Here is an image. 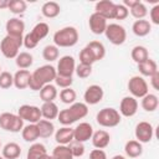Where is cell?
I'll list each match as a JSON object with an SVG mask.
<instances>
[{
	"label": "cell",
	"mask_w": 159,
	"mask_h": 159,
	"mask_svg": "<svg viewBox=\"0 0 159 159\" xmlns=\"http://www.w3.org/2000/svg\"><path fill=\"white\" fill-rule=\"evenodd\" d=\"M76 70V62L75 58L70 55H65L58 60L56 72L60 76H66V77H72Z\"/></svg>",
	"instance_id": "cell-11"
},
{
	"label": "cell",
	"mask_w": 159,
	"mask_h": 159,
	"mask_svg": "<svg viewBox=\"0 0 159 159\" xmlns=\"http://www.w3.org/2000/svg\"><path fill=\"white\" fill-rule=\"evenodd\" d=\"M41 12L45 17L47 19H53V17H57L61 12V6L58 2L56 1H46L42 7H41Z\"/></svg>",
	"instance_id": "cell-27"
},
{
	"label": "cell",
	"mask_w": 159,
	"mask_h": 159,
	"mask_svg": "<svg viewBox=\"0 0 159 159\" xmlns=\"http://www.w3.org/2000/svg\"><path fill=\"white\" fill-rule=\"evenodd\" d=\"M104 35L109 40V42L116 46L123 45L127 40V31L119 24H108L106 27Z\"/></svg>",
	"instance_id": "cell-7"
},
{
	"label": "cell",
	"mask_w": 159,
	"mask_h": 159,
	"mask_svg": "<svg viewBox=\"0 0 159 159\" xmlns=\"http://www.w3.org/2000/svg\"><path fill=\"white\" fill-rule=\"evenodd\" d=\"M86 47H88L91 50V52L93 53L96 61H101V60L104 58V56H106V47H104V45L102 42H99V41H91V42H88L86 45Z\"/></svg>",
	"instance_id": "cell-35"
},
{
	"label": "cell",
	"mask_w": 159,
	"mask_h": 159,
	"mask_svg": "<svg viewBox=\"0 0 159 159\" xmlns=\"http://www.w3.org/2000/svg\"><path fill=\"white\" fill-rule=\"evenodd\" d=\"M76 75L80 77V78H87L92 75V66L89 65H83V63H78L76 66V70H75Z\"/></svg>",
	"instance_id": "cell-44"
},
{
	"label": "cell",
	"mask_w": 159,
	"mask_h": 159,
	"mask_svg": "<svg viewBox=\"0 0 159 159\" xmlns=\"http://www.w3.org/2000/svg\"><path fill=\"white\" fill-rule=\"evenodd\" d=\"M52 158L53 159H73V155L68 148V145H56L52 152Z\"/></svg>",
	"instance_id": "cell-36"
},
{
	"label": "cell",
	"mask_w": 159,
	"mask_h": 159,
	"mask_svg": "<svg viewBox=\"0 0 159 159\" xmlns=\"http://www.w3.org/2000/svg\"><path fill=\"white\" fill-rule=\"evenodd\" d=\"M107 25H108V22H107V20L103 16H101V15H98L96 12L91 14V16L88 19V26H89V30L94 35H102V34H104Z\"/></svg>",
	"instance_id": "cell-17"
},
{
	"label": "cell",
	"mask_w": 159,
	"mask_h": 159,
	"mask_svg": "<svg viewBox=\"0 0 159 159\" xmlns=\"http://www.w3.org/2000/svg\"><path fill=\"white\" fill-rule=\"evenodd\" d=\"M58 56H60V51H58V47L55 46V45H47L42 50V57L47 62L56 61L58 58Z\"/></svg>",
	"instance_id": "cell-37"
},
{
	"label": "cell",
	"mask_w": 159,
	"mask_h": 159,
	"mask_svg": "<svg viewBox=\"0 0 159 159\" xmlns=\"http://www.w3.org/2000/svg\"><path fill=\"white\" fill-rule=\"evenodd\" d=\"M9 6V0H0V10L7 9Z\"/></svg>",
	"instance_id": "cell-51"
},
{
	"label": "cell",
	"mask_w": 159,
	"mask_h": 159,
	"mask_svg": "<svg viewBox=\"0 0 159 159\" xmlns=\"http://www.w3.org/2000/svg\"><path fill=\"white\" fill-rule=\"evenodd\" d=\"M149 16H150V21L154 25H159V4H155L150 11H149ZM149 21V22H150Z\"/></svg>",
	"instance_id": "cell-47"
},
{
	"label": "cell",
	"mask_w": 159,
	"mask_h": 159,
	"mask_svg": "<svg viewBox=\"0 0 159 159\" xmlns=\"http://www.w3.org/2000/svg\"><path fill=\"white\" fill-rule=\"evenodd\" d=\"M149 78H150V84H152V87L158 91V89H159V71H158L157 73H154L153 76H150Z\"/></svg>",
	"instance_id": "cell-49"
},
{
	"label": "cell",
	"mask_w": 159,
	"mask_h": 159,
	"mask_svg": "<svg viewBox=\"0 0 159 159\" xmlns=\"http://www.w3.org/2000/svg\"><path fill=\"white\" fill-rule=\"evenodd\" d=\"M68 148H70L73 158H80V157H82L84 154V145H83V143L77 142L75 139L68 144Z\"/></svg>",
	"instance_id": "cell-43"
},
{
	"label": "cell",
	"mask_w": 159,
	"mask_h": 159,
	"mask_svg": "<svg viewBox=\"0 0 159 159\" xmlns=\"http://www.w3.org/2000/svg\"><path fill=\"white\" fill-rule=\"evenodd\" d=\"M55 83L56 86H58L60 88H68L71 87V84L73 83V78L72 77H66V76H60V75H56L55 77Z\"/></svg>",
	"instance_id": "cell-45"
},
{
	"label": "cell",
	"mask_w": 159,
	"mask_h": 159,
	"mask_svg": "<svg viewBox=\"0 0 159 159\" xmlns=\"http://www.w3.org/2000/svg\"><path fill=\"white\" fill-rule=\"evenodd\" d=\"M15 63L20 70H27L34 63V57H32V55L30 52L24 51V52H20L15 57Z\"/></svg>",
	"instance_id": "cell-34"
},
{
	"label": "cell",
	"mask_w": 159,
	"mask_h": 159,
	"mask_svg": "<svg viewBox=\"0 0 159 159\" xmlns=\"http://www.w3.org/2000/svg\"><path fill=\"white\" fill-rule=\"evenodd\" d=\"M55 140L57 144L68 145L73 140V128L71 127H61L55 132Z\"/></svg>",
	"instance_id": "cell-20"
},
{
	"label": "cell",
	"mask_w": 159,
	"mask_h": 159,
	"mask_svg": "<svg viewBox=\"0 0 159 159\" xmlns=\"http://www.w3.org/2000/svg\"><path fill=\"white\" fill-rule=\"evenodd\" d=\"M132 31L135 36L138 37H144L147 35L150 34L152 31V24L145 20V19H142V20H135L132 25Z\"/></svg>",
	"instance_id": "cell-21"
},
{
	"label": "cell",
	"mask_w": 159,
	"mask_h": 159,
	"mask_svg": "<svg viewBox=\"0 0 159 159\" xmlns=\"http://www.w3.org/2000/svg\"><path fill=\"white\" fill-rule=\"evenodd\" d=\"M129 12H130V15H132L134 19H137V20H142V19H144V17L147 16V14H148V9H147V6H145L144 2L138 1L132 9H129Z\"/></svg>",
	"instance_id": "cell-39"
},
{
	"label": "cell",
	"mask_w": 159,
	"mask_h": 159,
	"mask_svg": "<svg viewBox=\"0 0 159 159\" xmlns=\"http://www.w3.org/2000/svg\"><path fill=\"white\" fill-rule=\"evenodd\" d=\"M114 11H116V2L111 0H102L96 2L94 5V12L103 16L106 20L114 19Z\"/></svg>",
	"instance_id": "cell-14"
},
{
	"label": "cell",
	"mask_w": 159,
	"mask_h": 159,
	"mask_svg": "<svg viewBox=\"0 0 159 159\" xmlns=\"http://www.w3.org/2000/svg\"><path fill=\"white\" fill-rule=\"evenodd\" d=\"M138 1H139V0H124V1H123V5L129 10V9H132Z\"/></svg>",
	"instance_id": "cell-50"
},
{
	"label": "cell",
	"mask_w": 159,
	"mask_h": 159,
	"mask_svg": "<svg viewBox=\"0 0 159 159\" xmlns=\"http://www.w3.org/2000/svg\"><path fill=\"white\" fill-rule=\"evenodd\" d=\"M138 111V101L132 96H125L119 103V114L123 117H133Z\"/></svg>",
	"instance_id": "cell-13"
},
{
	"label": "cell",
	"mask_w": 159,
	"mask_h": 159,
	"mask_svg": "<svg viewBox=\"0 0 159 159\" xmlns=\"http://www.w3.org/2000/svg\"><path fill=\"white\" fill-rule=\"evenodd\" d=\"M78 31L73 26H65L53 34V43L57 47H72L78 42Z\"/></svg>",
	"instance_id": "cell-2"
},
{
	"label": "cell",
	"mask_w": 159,
	"mask_h": 159,
	"mask_svg": "<svg viewBox=\"0 0 159 159\" xmlns=\"http://www.w3.org/2000/svg\"><path fill=\"white\" fill-rule=\"evenodd\" d=\"M92 134H93V127L87 122H82L76 128H73V139L77 142L84 143L92 138Z\"/></svg>",
	"instance_id": "cell-16"
},
{
	"label": "cell",
	"mask_w": 159,
	"mask_h": 159,
	"mask_svg": "<svg viewBox=\"0 0 159 159\" xmlns=\"http://www.w3.org/2000/svg\"><path fill=\"white\" fill-rule=\"evenodd\" d=\"M24 43V37L6 35L0 42V51L6 58H15L20 53V47Z\"/></svg>",
	"instance_id": "cell-5"
},
{
	"label": "cell",
	"mask_w": 159,
	"mask_h": 159,
	"mask_svg": "<svg viewBox=\"0 0 159 159\" xmlns=\"http://www.w3.org/2000/svg\"><path fill=\"white\" fill-rule=\"evenodd\" d=\"M40 159H53V158H52V155H48V154H45V155H43V157H41Z\"/></svg>",
	"instance_id": "cell-53"
},
{
	"label": "cell",
	"mask_w": 159,
	"mask_h": 159,
	"mask_svg": "<svg viewBox=\"0 0 159 159\" xmlns=\"http://www.w3.org/2000/svg\"><path fill=\"white\" fill-rule=\"evenodd\" d=\"M0 128L11 133H19L24 128V120L17 114L4 112L0 114Z\"/></svg>",
	"instance_id": "cell-6"
},
{
	"label": "cell",
	"mask_w": 159,
	"mask_h": 159,
	"mask_svg": "<svg viewBox=\"0 0 159 159\" xmlns=\"http://www.w3.org/2000/svg\"><path fill=\"white\" fill-rule=\"evenodd\" d=\"M68 112V116L71 117L72 122H77L78 119L84 118L88 114V106L83 102H75L68 108H66Z\"/></svg>",
	"instance_id": "cell-18"
},
{
	"label": "cell",
	"mask_w": 159,
	"mask_h": 159,
	"mask_svg": "<svg viewBox=\"0 0 159 159\" xmlns=\"http://www.w3.org/2000/svg\"><path fill=\"white\" fill-rule=\"evenodd\" d=\"M31 73L29 70H19L14 75V86L17 89H25L29 87V81H30Z\"/></svg>",
	"instance_id": "cell-22"
},
{
	"label": "cell",
	"mask_w": 159,
	"mask_h": 159,
	"mask_svg": "<svg viewBox=\"0 0 159 159\" xmlns=\"http://www.w3.org/2000/svg\"><path fill=\"white\" fill-rule=\"evenodd\" d=\"M96 120L99 125H102L104 128H113V127H117L120 123L122 116L119 114V112L116 108L106 107V108H102L97 113Z\"/></svg>",
	"instance_id": "cell-4"
},
{
	"label": "cell",
	"mask_w": 159,
	"mask_h": 159,
	"mask_svg": "<svg viewBox=\"0 0 159 159\" xmlns=\"http://www.w3.org/2000/svg\"><path fill=\"white\" fill-rule=\"evenodd\" d=\"M11 86H14V75L7 71H2L0 73V88L7 89Z\"/></svg>",
	"instance_id": "cell-42"
},
{
	"label": "cell",
	"mask_w": 159,
	"mask_h": 159,
	"mask_svg": "<svg viewBox=\"0 0 159 159\" xmlns=\"http://www.w3.org/2000/svg\"><path fill=\"white\" fill-rule=\"evenodd\" d=\"M78 58H80V63H83V65L92 66L94 62H97L96 58H94V56H93V53L91 52V50L88 47H86V46L80 51Z\"/></svg>",
	"instance_id": "cell-41"
},
{
	"label": "cell",
	"mask_w": 159,
	"mask_h": 159,
	"mask_svg": "<svg viewBox=\"0 0 159 159\" xmlns=\"http://www.w3.org/2000/svg\"><path fill=\"white\" fill-rule=\"evenodd\" d=\"M129 15V10L123 4H116V11H114V19L116 20H124Z\"/></svg>",
	"instance_id": "cell-46"
},
{
	"label": "cell",
	"mask_w": 159,
	"mask_h": 159,
	"mask_svg": "<svg viewBox=\"0 0 159 159\" xmlns=\"http://www.w3.org/2000/svg\"><path fill=\"white\" fill-rule=\"evenodd\" d=\"M138 70H139V73L142 75V77L143 76L150 77V76H153L154 73L158 72V65H157V62L154 60L147 58L145 61L138 63Z\"/></svg>",
	"instance_id": "cell-25"
},
{
	"label": "cell",
	"mask_w": 159,
	"mask_h": 159,
	"mask_svg": "<svg viewBox=\"0 0 159 159\" xmlns=\"http://www.w3.org/2000/svg\"><path fill=\"white\" fill-rule=\"evenodd\" d=\"M57 72L56 68L52 65H43L40 66L39 68H36L30 77L29 81V87L32 91H40L45 84L51 83L52 81H55Z\"/></svg>",
	"instance_id": "cell-1"
},
{
	"label": "cell",
	"mask_w": 159,
	"mask_h": 159,
	"mask_svg": "<svg viewBox=\"0 0 159 159\" xmlns=\"http://www.w3.org/2000/svg\"><path fill=\"white\" fill-rule=\"evenodd\" d=\"M91 139H92V144L96 149H104L111 143V134L104 129H99V130L93 132Z\"/></svg>",
	"instance_id": "cell-19"
},
{
	"label": "cell",
	"mask_w": 159,
	"mask_h": 159,
	"mask_svg": "<svg viewBox=\"0 0 159 159\" xmlns=\"http://www.w3.org/2000/svg\"><path fill=\"white\" fill-rule=\"evenodd\" d=\"M40 111H41V117H43L47 120H52V119L57 118L58 112H60V109L55 102H43Z\"/></svg>",
	"instance_id": "cell-23"
},
{
	"label": "cell",
	"mask_w": 159,
	"mask_h": 159,
	"mask_svg": "<svg viewBox=\"0 0 159 159\" xmlns=\"http://www.w3.org/2000/svg\"><path fill=\"white\" fill-rule=\"evenodd\" d=\"M128 91L134 98H143L149 93L148 83L142 76H133L128 81Z\"/></svg>",
	"instance_id": "cell-8"
},
{
	"label": "cell",
	"mask_w": 159,
	"mask_h": 159,
	"mask_svg": "<svg viewBox=\"0 0 159 159\" xmlns=\"http://www.w3.org/2000/svg\"><path fill=\"white\" fill-rule=\"evenodd\" d=\"M140 104H142V108L145 112H154L159 106L158 96L154 94V93H148L142 98V103Z\"/></svg>",
	"instance_id": "cell-31"
},
{
	"label": "cell",
	"mask_w": 159,
	"mask_h": 159,
	"mask_svg": "<svg viewBox=\"0 0 159 159\" xmlns=\"http://www.w3.org/2000/svg\"><path fill=\"white\" fill-rule=\"evenodd\" d=\"M37 129H39V135L40 138H50L55 133V125L51 120L47 119H40L37 123Z\"/></svg>",
	"instance_id": "cell-29"
},
{
	"label": "cell",
	"mask_w": 159,
	"mask_h": 159,
	"mask_svg": "<svg viewBox=\"0 0 159 159\" xmlns=\"http://www.w3.org/2000/svg\"><path fill=\"white\" fill-rule=\"evenodd\" d=\"M130 56H132V60L138 65V63L145 61L147 58H149V52H148V48L145 46L137 45V46H134L132 48Z\"/></svg>",
	"instance_id": "cell-32"
},
{
	"label": "cell",
	"mask_w": 159,
	"mask_h": 159,
	"mask_svg": "<svg viewBox=\"0 0 159 159\" xmlns=\"http://www.w3.org/2000/svg\"><path fill=\"white\" fill-rule=\"evenodd\" d=\"M124 153L129 158H138L143 154V145L135 139L128 140L124 144Z\"/></svg>",
	"instance_id": "cell-24"
},
{
	"label": "cell",
	"mask_w": 159,
	"mask_h": 159,
	"mask_svg": "<svg viewBox=\"0 0 159 159\" xmlns=\"http://www.w3.org/2000/svg\"><path fill=\"white\" fill-rule=\"evenodd\" d=\"M45 154H47V150L42 143H32L27 150L26 159H40Z\"/></svg>",
	"instance_id": "cell-33"
},
{
	"label": "cell",
	"mask_w": 159,
	"mask_h": 159,
	"mask_svg": "<svg viewBox=\"0 0 159 159\" xmlns=\"http://www.w3.org/2000/svg\"><path fill=\"white\" fill-rule=\"evenodd\" d=\"M76 98H77V94H76V91L72 89L71 87L68 88H63L61 89L60 92V99L66 103V104H72L76 102Z\"/></svg>",
	"instance_id": "cell-40"
},
{
	"label": "cell",
	"mask_w": 159,
	"mask_h": 159,
	"mask_svg": "<svg viewBox=\"0 0 159 159\" xmlns=\"http://www.w3.org/2000/svg\"><path fill=\"white\" fill-rule=\"evenodd\" d=\"M48 32H50L48 24H46V22H39V24H36L32 27V30L29 34H26L24 36V43L22 45L26 48L32 50V48H35L39 45V42L42 39H45L48 35Z\"/></svg>",
	"instance_id": "cell-3"
},
{
	"label": "cell",
	"mask_w": 159,
	"mask_h": 159,
	"mask_svg": "<svg viewBox=\"0 0 159 159\" xmlns=\"http://www.w3.org/2000/svg\"><path fill=\"white\" fill-rule=\"evenodd\" d=\"M0 149H1V142H0Z\"/></svg>",
	"instance_id": "cell-55"
},
{
	"label": "cell",
	"mask_w": 159,
	"mask_h": 159,
	"mask_svg": "<svg viewBox=\"0 0 159 159\" xmlns=\"http://www.w3.org/2000/svg\"><path fill=\"white\" fill-rule=\"evenodd\" d=\"M103 96H104V92H103V88L99 84H91L84 91L83 99H84L86 104L94 106V104L99 103L103 99Z\"/></svg>",
	"instance_id": "cell-12"
},
{
	"label": "cell",
	"mask_w": 159,
	"mask_h": 159,
	"mask_svg": "<svg viewBox=\"0 0 159 159\" xmlns=\"http://www.w3.org/2000/svg\"><path fill=\"white\" fill-rule=\"evenodd\" d=\"M89 159H108L103 149H93L89 153Z\"/></svg>",
	"instance_id": "cell-48"
},
{
	"label": "cell",
	"mask_w": 159,
	"mask_h": 159,
	"mask_svg": "<svg viewBox=\"0 0 159 159\" xmlns=\"http://www.w3.org/2000/svg\"><path fill=\"white\" fill-rule=\"evenodd\" d=\"M111 159H125V157H124V155H120V154H117V155L112 157Z\"/></svg>",
	"instance_id": "cell-52"
},
{
	"label": "cell",
	"mask_w": 159,
	"mask_h": 159,
	"mask_svg": "<svg viewBox=\"0 0 159 159\" xmlns=\"http://www.w3.org/2000/svg\"><path fill=\"white\" fill-rule=\"evenodd\" d=\"M0 159H5V158H4V157H2V155H0Z\"/></svg>",
	"instance_id": "cell-54"
},
{
	"label": "cell",
	"mask_w": 159,
	"mask_h": 159,
	"mask_svg": "<svg viewBox=\"0 0 159 159\" xmlns=\"http://www.w3.org/2000/svg\"><path fill=\"white\" fill-rule=\"evenodd\" d=\"M6 35L15 36V37H24L25 31V22L19 17H11L5 24Z\"/></svg>",
	"instance_id": "cell-15"
},
{
	"label": "cell",
	"mask_w": 159,
	"mask_h": 159,
	"mask_svg": "<svg viewBox=\"0 0 159 159\" xmlns=\"http://www.w3.org/2000/svg\"><path fill=\"white\" fill-rule=\"evenodd\" d=\"M20 154H21V147L15 142L6 143L1 149V155L5 159H17Z\"/></svg>",
	"instance_id": "cell-26"
},
{
	"label": "cell",
	"mask_w": 159,
	"mask_h": 159,
	"mask_svg": "<svg viewBox=\"0 0 159 159\" xmlns=\"http://www.w3.org/2000/svg\"><path fill=\"white\" fill-rule=\"evenodd\" d=\"M9 11L15 14V15H20L24 14L27 9V4L25 0H9V6H7Z\"/></svg>",
	"instance_id": "cell-38"
},
{
	"label": "cell",
	"mask_w": 159,
	"mask_h": 159,
	"mask_svg": "<svg viewBox=\"0 0 159 159\" xmlns=\"http://www.w3.org/2000/svg\"><path fill=\"white\" fill-rule=\"evenodd\" d=\"M58 92L56 86H53L52 83L45 84L41 89H40V98L42 102H53L55 98L57 97Z\"/></svg>",
	"instance_id": "cell-30"
},
{
	"label": "cell",
	"mask_w": 159,
	"mask_h": 159,
	"mask_svg": "<svg viewBox=\"0 0 159 159\" xmlns=\"http://www.w3.org/2000/svg\"><path fill=\"white\" fill-rule=\"evenodd\" d=\"M17 116L25 122L36 124L42 117H41V111L40 107L37 106H31V104H22L17 109Z\"/></svg>",
	"instance_id": "cell-9"
},
{
	"label": "cell",
	"mask_w": 159,
	"mask_h": 159,
	"mask_svg": "<svg viewBox=\"0 0 159 159\" xmlns=\"http://www.w3.org/2000/svg\"><path fill=\"white\" fill-rule=\"evenodd\" d=\"M21 135H22V139H24L25 142L35 143L36 139L40 138L37 125H36V124H32V123H29L27 125H24V128H22V130H21Z\"/></svg>",
	"instance_id": "cell-28"
},
{
	"label": "cell",
	"mask_w": 159,
	"mask_h": 159,
	"mask_svg": "<svg viewBox=\"0 0 159 159\" xmlns=\"http://www.w3.org/2000/svg\"><path fill=\"white\" fill-rule=\"evenodd\" d=\"M134 134H135V140H138L139 143H142V144L143 143H149L153 139L154 128L149 122L143 120V122H139L135 125Z\"/></svg>",
	"instance_id": "cell-10"
},
{
	"label": "cell",
	"mask_w": 159,
	"mask_h": 159,
	"mask_svg": "<svg viewBox=\"0 0 159 159\" xmlns=\"http://www.w3.org/2000/svg\"><path fill=\"white\" fill-rule=\"evenodd\" d=\"M0 73H1V67H0Z\"/></svg>",
	"instance_id": "cell-56"
}]
</instances>
